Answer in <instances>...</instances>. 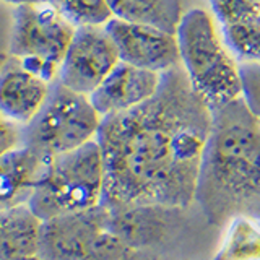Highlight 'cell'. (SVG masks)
Masks as SVG:
<instances>
[{"instance_id":"5b68a950","label":"cell","mask_w":260,"mask_h":260,"mask_svg":"<svg viewBox=\"0 0 260 260\" xmlns=\"http://www.w3.org/2000/svg\"><path fill=\"white\" fill-rule=\"evenodd\" d=\"M101 119L88 96L54 80L43 108L23 127V146L44 159L77 150L94 140Z\"/></svg>"},{"instance_id":"9a60e30c","label":"cell","mask_w":260,"mask_h":260,"mask_svg":"<svg viewBox=\"0 0 260 260\" xmlns=\"http://www.w3.org/2000/svg\"><path fill=\"white\" fill-rule=\"evenodd\" d=\"M114 18L156 26L176 35L182 18L181 0H108Z\"/></svg>"},{"instance_id":"e0dca14e","label":"cell","mask_w":260,"mask_h":260,"mask_svg":"<svg viewBox=\"0 0 260 260\" xmlns=\"http://www.w3.org/2000/svg\"><path fill=\"white\" fill-rule=\"evenodd\" d=\"M73 26H104L112 18L108 0H47Z\"/></svg>"},{"instance_id":"52a82bcc","label":"cell","mask_w":260,"mask_h":260,"mask_svg":"<svg viewBox=\"0 0 260 260\" xmlns=\"http://www.w3.org/2000/svg\"><path fill=\"white\" fill-rule=\"evenodd\" d=\"M120 62L104 26L75 28L60 63L57 81L72 91L89 96Z\"/></svg>"},{"instance_id":"d6986e66","label":"cell","mask_w":260,"mask_h":260,"mask_svg":"<svg viewBox=\"0 0 260 260\" xmlns=\"http://www.w3.org/2000/svg\"><path fill=\"white\" fill-rule=\"evenodd\" d=\"M210 5L221 28L260 16V4L257 0H210Z\"/></svg>"},{"instance_id":"8992f818","label":"cell","mask_w":260,"mask_h":260,"mask_svg":"<svg viewBox=\"0 0 260 260\" xmlns=\"http://www.w3.org/2000/svg\"><path fill=\"white\" fill-rule=\"evenodd\" d=\"M75 26L51 4L16 7L10 36V57H15L31 73L52 83Z\"/></svg>"},{"instance_id":"cb8c5ba5","label":"cell","mask_w":260,"mask_h":260,"mask_svg":"<svg viewBox=\"0 0 260 260\" xmlns=\"http://www.w3.org/2000/svg\"><path fill=\"white\" fill-rule=\"evenodd\" d=\"M257 2H258V4H260V0H257Z\"/></svg>"},{"instance_id":"3957f363","label":"cell","mask_w":260,"mask_h":260,"mask_svg":"<svg viewBox=\"0 0 260 260\" xmlns=\"http://www.w3.org/2000/svg\"><path fill=\"white\" fill-rule=\"evenodd\" d=\"M181 67L192 89L210 109L242 98V78L234 55L203 8L182 13L176 31Z\"/></svg>"},{"instance_id":"8fae6325","label":"cell","mask_w":260,"mask_h":260,"mask_svg":"<svg viewBox=\"0 0 260 260\" xmlns=\"http://www.w3.org/2000/svg\"><path fill=\"white\" fill-rule=\"evenodd\" d=\"M51 83L31 73L15 57L0 70V112L24 127L35 119L47 100Z\"/></svg>"},{"instance_id":"44dd1931","label":"cell","mask_w":260,"mask_h":260,"mask_svg":"<svg viewBox=\"0 0 260 260\" xmlns=\"http://www.w3.org/2000/svg\"><path fill=\"white\" fill-rule=\"evenodd\" d=\"M23 146V127L0 112V156Z\"/></svg>"},{"instance_id":"5bb4252c","label":"cell","mask_w":260,"mask_h":260,"mask_svg":"<svg viewBox=\"0 0 260 260\" xmlns=\"http://www.w3.org/2000/svg\"><path fill=\"white\" fill-rule=\"evenodd\" d=\"M41 219L28 205L0 211V260L38 257Z\"/></svg>"},{"instance_id":"6da1fadb","label":"cell","mask_w":260,"mask_h":260,"mask_svg":"<svg viewBox=\"0 0 260 260\" xmlns=\"http://www.w3.org/2000/svg\"><path fill=\"white\" fill-rule=\"evenodd\" d=\"M211 111L181 65L161 73L148 101L101 119L100 143L109 208L158 205L187 208L197 199Z\"/></svg>"},{"instance_id":"30bf717a","label":"cell","mask_w":260,"mask_h":260,"mask_svg":"<svg viewBox=\"0 0 260 260\" xmlns=\"http://www.w3.org/2000/svg\"><path fill=\"white\" fill-rule=\"evenodd\" d=\"M159 81L161 73L119 62L88 98L93 108L104 117L134 109L148 101L158 91Z\"/></svg>"},{"instance_id":"7a4b0ae2","label":"cell","mask_w":260,"mask_h":260,"mask_svg":"<svg viewBox=\"0 0 260 260\" xmlns=\"http://www.w3.org/2000/svg\"><path fill=\"white\" fill-rule=\"evenodd\" d=\"M211 111L197 199L211 221L260 216V120L244 98Z\"/></svg>"},{"instance_id":"ba28073f","label":"cell","mask_w":260,"mask_h":260,"mask_svg":"<svg viewBox=\"0 0 260 260\" xmlns=\"http://www.w3.org/2000/svg\"><path fill=\"white\" fill-rule=\"evenodd\" d=\"M109 208H94L41 221L38 257L41 260H83L94 241L108 230Z\"/></svg>"},{"instance_id":"603a6c76","label":"cell","mask_w":260,"mask_h":260,"mask_svg":"<svg viewBox=\"0 0 260 260\" xmlns=\"http://www.w3.org/2000/svg\"><path fill=\"white\" fill-rule=\"evenodd\" d=\"M23 260H41L39 257H31V258H23Z\"/></svg>"},{"instance_id":"7402d4cb","label":"cell","mask_w":260,"mask_h":260,"mask_svg":"<svg viewBox=\"0 0 260 260\" xmlns=\"http://www.w3.org/2000/svg\"><path fill=\"white\" fill-rule=\"evenodd\" d=\"M0 2L10 4L15 7H21V5H32V4H44L47 0H0Z\"/></svg>"},{"instance_id":"9c48e42d","label":"cell","mask_w":260,"mask_h":260,"mask_svg":"<svg viewBox=\"0 0 260 260\" xmlns=\"http://www.w3.org/2000/svg\"><path fill=\"white\" fill-rule=\"evenodd\" d=\"M117 49L120 62L165 73L181 65L176 35L156 26L112 18L104 24Z\"/></svg>"},{"instance_id":"2e32d148","label":"cell","mask_w":260,"mask_h":260,"mask_svg":"<svg viewBox=\"0 0 260 260\" xmlns=\"http://www.w3.org/2000/svg\"><path fill=\"white\" fill-rule=\"evenodd\" d=\"M211 260H260V221L249 215L228 219L219 247Z\"/></svg>"},{"instance_id":"7c38bea8","label":"cell","mask_w":260,"mask_h":260,"mask_svg":"<svg viewBox=\"0 0 260 260\" xmlns=\"http://www.w3.org/2000/svg\"><path fill=\"white\" fill-rule=\"evenodd\" d=\"M173 211L176 210L158 205L109 208L108 230L130 246L142 250H150L154 246H159L169 234V216Z\"/></svg>"},{"instance_id":"ffe728a7","label":"cell","mask_w":260,"mask_h":260,"mask_svg":"<svg viewBox=\"0 0 260 260\" xmlns=\"http://www.w3.org/2000/svg\"><path fill=\"white\" fill-rule=\"evenodd\" d=\"M239 70L242 78V98L260 120V62L241 63Z\"/></svg>"},{"instance_id":"4fadbf2b","label":"cell","mask_w":260,"mask_h":260,"mask_svg":"<svg viewBox=\"0 0 260 260\" xmlns=\"http://www.w3.org/2000/svg\"><path fill=\"white\" fill-rule=\"evenodd\" d=\"M44 162L26 146L0 156V211L28 205Z\"/></svg>"},{"instance_id":"277c9868","label":"cell","mask_w":260,"mask_h":260,"mask_svg":"<svg viewBox=\"0 0 260 260\" xmlns=\"http://www.w3.org/2000/svg\"><path fill=\"white\" fill-rule=\"evenodd\" d=\"M106 168L96 138L80 148L47 158L28 207L41 221L101 205Z\"/></svg>"},{"instance_id":"ac0fdd59","label":"cell","mask_w":260,"mask_h":260,"mask_svg":"<svg viewBox=\"0 0 260 260\" xmlns=\"http://www.w3.org/2000/svg\"><path fill=\"white\" fill-rule=\"evenodd\" d=\"M83 260H153L148 250L137 249L106 230L100 234Z\"/></svg>"}]
</instances>
